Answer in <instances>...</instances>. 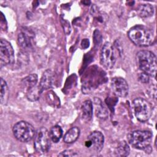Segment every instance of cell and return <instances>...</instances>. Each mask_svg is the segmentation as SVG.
I'll return each instance as SVG.
<instances>
[{
  "label": "cell",
  "mask_w": 157,
  "mask_h": 157,
  "mask_svg": "<svg viewBox=\"0 0 157 157\" xmlns=\"http://www.w3.org/2000/svg\"><path fill=\"white\" fill-rule=\"evenodd\" d=\"M104 73V71H101L99 67H91L86 74L84 78H83V82L82 83V90L85 93H88L91 91L93 89H95L99 83L104 81V77L105 75H103L98 78L99 75Z\"/></svg>",
  "instance_id": "cell-4"
},
{
  "label": "cell",
  "mask_w": 157,
  "mask_h": 157,
  "mask_svg": "<svg viewBox=\"0 0 157 157\" xmlns=\"http://www.w3.org/2000/svg\"><path fill=\"white\" fill-rule=\"evenodd\" d=\"M9 97V90L6 81L1 78V97L0 101L2 105H6L7 103Z\"/></svg>",
  "instance_id": "cell-19"
},
{
  "label": "cell",
  "mask_w": 157,
  "mask_h": 157,
  "mask_svg": "<svg viewBox=\"0 0 157 157\" xmlns=\"http://www.w3.org/2000/svg\"><path fill=\"white\" fill-rule=\"evenodd\" d=\"M53 74L51 70H46L40 78L39 86L44 91L45 90L49 89L53 84Z\"/></svg>",
  "instance_id": "cell-12"
},
{
  "label": "cell",
  "mask_w": 157,
  "mask_h": 157,
  "mask_svg": "<svg viewBox=\"0 0 157 157\" xmlns=\"http://www.w3.org/2000/svg\"><path fill=\"white\" fill-rule=\"evenodd\" d=\"M111 89L113 93L117 97L124 98L128 94V84L121 77H114L112 79Z\"/></svg>",
  "instance_id": "cell-11"
},
{
  "label": "cell",
  "mask_w": 157,
  "mask_h": 157,
  "mask_svg": "<svg viewBox=\"0 0 157 157\" xmlns=\"http://www.w3.org/2000/svg\"><path fill=\"white\" fill-rule=\"evenodd\" d=\"M116 53L113 45L110 42H105L101 50L100 62L107 69H112L116 62Z\"/></svg>",
  "instance_id": "cell-8"
},
{
  "label": "cell",
  "mask_w": 157,
  "mask_h": 157,
  "mask_svg": "<svg viewBox=\"0 0 157 157\" xmlns=\"http://www.w3.org/2000/svg\"><path fill=\"white\" fill-rule=\"evenodd\" d=\"M49 135L51 140L55 143H57L63 136L62 128L58 125H55L52 127L49 131Z\"/></svg>",
  "instance_id": "cell-22"
},
{
  "label": "cell",
  "mask_w": 157,
  "mask_h": 157,
  "mask_svg": "<svg viewBox=\"0 0 157 157\" xmlns=\"http://www.w3.org/2000/svg\"><path fill=\"white\" fill-rule=\"evenodd\" d=\"M43 90L41 88L38 86H35L28 90H26V97L28 100L31 101H37Z\"/></svg>",
  "instance_id": "cell-18"
},
{
  "label": "cell",
  "mask_w": 157,
  "mask_h": 157,
  "mask_svg": "<svg viewBox=\"0 0 157 157\" xmlns=\"http://www.w3.org/2000/svg\"><path fill=\"white\" fill-rule=\"evenodd\" d=\"M14 61V52L10 42L5 39L0 41V66L1 67L12 64Z\"/></svg>",
  "instance_id": "cell-9"
},
{
  "label": "cell",
  "mask_w": 157,
  "mask_h": 157,
  "mask_svg": "<svg viewBox=\"0 0 157 157\" xmlns=\"http://www.w3.org/2000/svg\"><path fill=\"white\" fill-rule=\"evenodd\" d=\"M51 139L49 132L45 127L39 128L34 136V145L36 151L40 153H47L50 147Z\"/></svg>",
  "instance_id": "cell-7"
},
{
  "label": "cell",
  "mask_w": 157,
  "mask_h": 157,
  "mask_svg": "<svg viewBox=\"0 0 157 157\" xmlns=\"http://www.w3.org/2000/svg\"><path fill=\"white\" fill-rule=\"evenodd\" d=\"M128 36L132 43L140 47L150 46L155 40L152 31L143 25H136L131 28Z\"/></svg>",
  "instance_id": "cell-1"
},
{
  "label": "cell",
  "mask_w": 157,
  "mask_h": 157,
  "mask_svg": "<svg viewBox=\"0 0 157 157\" xmlns=\"http://www.w3.org/2000/svg\"><path fill=\"white\" fill-rule=\"evenodd\" d=\"M77 155L78 154H77L76 152H74L73 150H64L58 155V156H74Z\"/></svg>",
  "instance_id": "cell-24"
},
{
  "label": "cell",
  "mask_w": 157,
  "mask_h": 157,
  "mask_svg": "<svg viewBox=\"0 0 157 157\" xmlns=\"http://www.w3.org/2000/svg\"><path fill=\"white\" fill-rule=\"evenodd\" d=\"M130 148L125 141L120 142L115 149V154L118 156H126L129 154Z\"/></svg>",
  "instance_id": "cell-21"
},
{
  "label": "cell",
  "mask_w": 157,
  "mask_h": 157,
  "mask_svg": "<svg viewBox=\"0 0 157 157\" xmlns=\"http://www.w3.org/2000/svg\"><path fill=\"white\" fill-rule=\"evenodd\" d=\"M82 2L83 3V4H85V5H86V6H88V5H89L90 4V1H82Z\"/></svg>",
  "instance_id": "cell-27"
},
{
  "label": "cell",
  "mask_w": 157,
  "mask_h": 157,
  "mask_svg": "<svg viewBox=\"0 0 157 157\" xmlns=\"http://www.w3.org/2000/svg\"><path fill=\"white\" fill-rule=\"evenodd\" d=\"M80 129L77 127H72L69 129L63 137V140L67 144L74 142L79 137Z\"/></svg>",
  "instance_id": "cell-16"
},
{
  "label": "cell",
  "mask_w": 157,
  "mask_h": 157,
  "mask_svg": "<svg viewBox=\"0 0 157 157\" xmlns=\"http://www.w3.org/2000/svg\"><path fill=\"white\" fill-rule=\"evenodd\" d=\"M139 79L142 83H148L149 82V75L145 73H141L139 76Z\"/></svg>",
  "instance_id": "cell-25"
},
{
  "label": "cell",
  "mask_w": 157,
  "mask_h": 157,
  "mask_svg": "<svg viewBox=\"0 0 157 157\" xmlns=\"http://www.w3.org/2000/svg\"><path fill=\"white\" fill-rule=\"evenodd\" d=\"M18 42L19 46L25 50H29L32 48L31 37L26 33H20L18 36Z\"/></svg>",
  "instance_id": "cell-15"
},
{
  "label": "cell",
  "mask_w": 157,
  "mask_h": 157,
  "mask_svg": "<svg viewBox=\"0 0 157 157\" xmlns=\"http://www.w3.org/2000/svg\"><path fill=\"white\" fill-rule=\"evenodd\" d=\"M93 41L95 46H99L102 41V36L100 32L98 30H95L93 34Z\"/></svg>",
  "instance_id": "cell-23"
},
{
  "label": "cell",
  "mask_w": 157,
  "mask_h": 157,
  "mask_svg": "<svg viewBox=\"0 0 157 157\" xmlns=\"http://www.w3.org/2000/svg\"><path fill=\"white\" fill-rule=\"evenodd\" d=\"M94 107L96 115L98 118L101 119H106L108 117V112L100 99L98 98H94Z\"/></svg>",
  "instance_id": "cell-13"
},
{
  "label": "cell",
  "mask_w": 157,
  "mask_h": 157,
  "mask_svg": "<svg viewBox=\"0 0 157 157\" xmlns=\"http://www.w3.org/2000/svg\"><path fill=\"white\" fill-rule=\"evenodd\" d=\"M12 131L15 137L22 142L31 141L36 134L34 128L29 123L25 121L17 123L13 126Z\"/></svg>",
  "instance_id": "cell-5"
},
{
  "label": "cell",
  "mask_w": 157,
  "mask_h": 157,
  "mask_svg": "<svg viewBox=\"0 0 157 157\" xmlns=\"http://www.w3.org/2000/svg\"><path fill=\"white\" fill-rule=\"evenodd\" d=\"M127 137L128 142L134 148L144 150L148 153L151 152V144L153 134L150 131H134L130 132Z\"/></svg>",
  "instance_id": "cell-2"
},
{
  "label": "cell",
  "mask_w": 157,
  "mask_h": 157,
  "mask_svg": "<svg viewBox=\"0 0 157 157\" xmlns=\"http://www.w3.org/2000/svg\"><path fill=\"white\" fill-rule=\"evenodd\" d=\"M38 81L37 75L36 74H32L27 77H25L22 81L21 83L23 86L26 89V90L36 86Z\"/></svg>",
  "instance_id": "cell-20"
},
{
  "label": "cell",
  "mask_w": 157,
  "mask_h": 157,
  "mask_svg": "<svg viewBox=\"0 0 157 157\" xmlns=\"http://www.w3.org/2000/svg\"><path fill=\"white\" fill-rule=\"evenodd\" d=\"M132 107L135 116L139 121L144 122L150 118L152 113V106L145 99L137 98L134 99Z\"/></svg>",
  "instance_id": "cell-6"
},
{
  "label": "cell",
  "mask_w": 157,
  "mask_h": 157,
  "mask_svg": "<svg viewBox=\"0 0 157 157\" xmlns=\"http://www.w3.org/2000/svg\"><path fill=\"white\" fill-rule=\"evenodd\" d=\"M104 142L103 134L99 131L92 132L85 140V146L90 150L99 152L102 149Z\"/></svg>",
  "instance_id": "cell-10"
},
{
  "label": "cell",
  "mask_w": 157,
  "mask_h": 157,
  "mask_svg": "<svg viewBox=\"0 0 157 157\" xmlns=\"http://www.w3.org/2000/svg\"><path fill=\"white\" fill-rule=\"evenodd\" d=\"M136 58L139 69L148 75L155 77L157 69L155 55L148 50H140L137 53Z\"/></svg>",
  "instance_id": "cell-3"
},
{
  "label": "cell",
  "mask_w": 157,
  "mask_h": 157,
  "mask_svg": "<svg viewBox=\"0 0 157 157\" xmlns=\"http://www.w3.org/2000/svg\"><path fill=\"white\" fill-rule=\"evenodd\" d=\"M154 12L153 7L150 4H140L137 9L138 14L143 18H147L153 15Z\"/></svg>",
  "instance_id": "cell-17"
},
{
  "label": "cell",
  "mask_w": 157,
  "mask_h": 157,
  "mask_svg": "<svg viewBox=\"0 0 157 157\" xmlns=\"http://www.w3.org/2000/svg\"><path fill=\"white\" fill-rule=\"evenodd\" d=\"M93 103L90 100L85 101L82 105V117L83 120L89 121L93 116Z\"/></svg>",
  "instance_id": "cell-14"
},
{
  "label": "cell",
  "mask_w": 157,
  "mask_h": 157,
  "mask_svg": "<svg viewBox=\"0 0 157 157\" xmlns=\"http://www.w3.org/2000/svg\"><path fill=\"white\" fill-rule=\"evenodd\" d=\"M90 45V42L89 40L87 39H84L83 40H82V46L83 48H86L89 47Z\"/></svg>",
  "instance_id": "cell-26"
}]
</instances>
